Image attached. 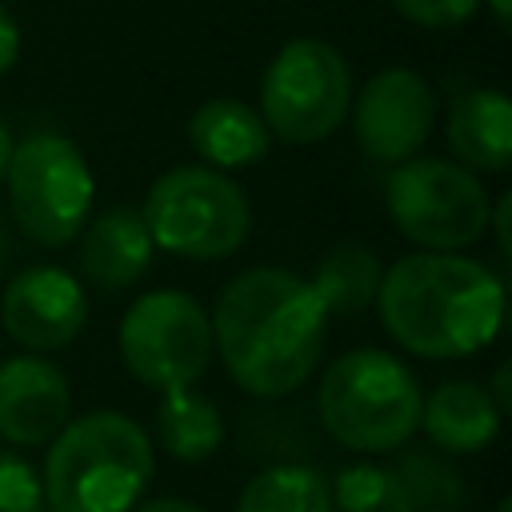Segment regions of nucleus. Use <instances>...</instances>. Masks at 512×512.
<instances>
[{
  "instance_id": "nucleus-1",
  "label": "nucleus",
  "mask_w": 512,
  "mask_h": 512,
  "mask_svg": "<svg viewBox=\"0 0 512 512\" xmlns=\"http://www.w3.org/2000/svg\"><path fill=\"white\" fill-rule=\"evenodd\" d=\"M212 352L248 396H288L320 364L328 340V312L312 284L288 268L236 272L208 312Z\"/></svg>"
},
{
  "instance_id": "nucleus-2",
  "label": "nucleus",
  "mask_w": 512,
  "mask_h": 512,
  "mask_svg": "<svg viewBox=\"0 0 512 512\" xmlns=\"http://www.w3.org/2000/svg\"><path fill=\"white\" fill-rule=\"evenodd\" d=\"M504 276L464 252L416 248L384 268L376 312L384 332L420 360H464L504 324Z\"/></svg>"
},
{
  "instance_id": "nucleus-3",
  "label": "nucleus",
  "mask_w": 512,
  "mask_h": 512,
  "mask_svg": "<svg viewBox=\"0 0 512 512\" xmlns=\"http://www.w3.org/2000/svg\"><path fill=\"white\" fill-rule=\"evenodd\" d=\"M44 448V512H128L156 476L152 436L112 408L68 420Z\"/></svg>"
},
{
  "instance_id": "nucleus-4",
  "label": "nucleus",
  "mask_w": 512,
  "mask_h": 512,
  "mask_svg": "<svg viewBox=\"0 0 512 512\" xmlns=\"http://www.w3.org/2000/svg\"><path fill=\"white\" fill-rule=\"evenodd\" d=\"M420 380L384 348H352L336 356L316 388L324 432L364 456L404 448L420 428Z\"/></svg>"
},
{
  "instance_id": "nucleus-5",
  "label": "nucleus",
  "mask_w": 512,
  "mask_h": 512,
  "mask_svg": "<svg viewBox=\"0 0 512 512\" xmlns=\"http://www.w3.org/2000/svg\"><path fill=\"white\" fill-rule=\"evenodd\" d=\"M140 216L152 244L184 260H224L240 252L252 232L244 188L208 164H176L160 172L148 184Z\"/></svg>"
},
{
  "instance_id": "nucleus-6",
  "label": "nucleus",
  "mask_w": 512,
  "mask_h": 512,
  "mask_svg": "<svg viewBox=\"0 0 512 512\" xmlns=\"http://www.w3.org/2000/svg\"><path fill=\"white\" fill-rule=\"evenodd\" d=\"M4 188L16 228L40 248L72 244L96 200L88 156L60 132H28L24 140H12Z\"/></svg>"
},
{
  "instance_id": "nucleus-7",
  "label": "nucleus",
  "mask_w": 512,
  "mask_h": 512,
  "mask_svg": "<svg viewBox=\"0 0 512 512\" xmlns=\"http://www.w3.org/2000/svg\"><path fill=\"white\" fill-rule=\"evenodd\" d=\"M384 204L400 236L428 252H464L488 236L492 196L480 172L444 156H408L392 164Z\"/></svg>"
},
{
  "instance_id": "nucleus-8",
  "label": "nucleus",
  "mask_w": 512,
  "mask_h": 512,
  "mask_svg": "<svg viewBox=\"0 0 512 512\" xmlns=\"http://www.w3.org/2000/svg\"><path fill=\"white\" fill-rule=\"evenodd\" d=\"M352 108V68L336 44L320 36H296L280 44L260 80V116L284 144L328 140Z\"/></svg>"
},
{
  "instance_id": "nucleus-9",
  "label": "nucleus",
  "mask_w": 512,
  "mask_h": 512,
  "mask_svg": "<svg viewBox=\"0 0 512 512\" xmlns=\"http://www.w3.org/2000/svg\"><path fill=\"white\" fill-rule=\"evenodd\" d=\"M120 360L152 392L188 388L204 380L212 364V320L208 308L180 288H156L128 304L120 316Z\"/></svg>"
},
{
  "instance_id": "nucleus-10",
  "label": "nucleus",
  "mask_w": 512,
  "mask_h": 512,
  "mask_svg": "<svg viewBox=\"0 0 512 512\" xmlns=\"http://www.w3.org/2000/svg\"><path fill=\"white\" fill-rule=\"evenodd\" d=\"M348 112L356 144L380 164H400L424 148L436 124V96L416 68L396 64L368 76Z\"/></svg>"
},
{
  "instance_id": "nucleus-11",
  "label": "nucleus",
  "mask_w": 512,
  "mask_h": 512,
  "mask_svg": "<svg viewBox=\"0 0 512 512\" xmlns=\"http://www.w3.org/2000/svg\"><path fill=\"white\" fill-rule=\"evenodd\" d=\"M88 320L84 284L56 268L32 264L16 272L0 292V324L24 352H56L68 348Z\"/></svg>"
},
{
  "instance_id": "nucleus-12",
  "label": "nucleus",
  "mask_w": 512,
  "mask_h": 512,
  "mask_svg": "<svg viewBox=\"0 0 512 512\" xmlns=\"http://www.w3.org/2000/svg\"><path fill=\"white\" fill-rule=\"evenodd\" d=\"M72 420L68 376L40 352L0 360V440L44 448Z\"/></svg>"
},
{
  "instance_id": "nucleus-13",
  "label": "nucleus",
  "mask_w": 512,
  "mask_h": 512,
  "mask_svg": "<svg viewBox=\"0 0 512 512\" xmlns=\"http://www.w3.org/2000/svg\"><path fill=\"white\" fill-rule=\"evenodd\" d=\"M76 240H80V272L100 292L132 288L148 272L152 252H156L140 208H128V204H112L88 216Z\"/></svg>"
},
{
  "instance_id": "nucleus-14",
  "label": "nucleus",
  "mask_w": 512,
  "mask_h": 512,
  "mask_svg": "<svg viewBox=\"0 0 512 512\" xmlns=\"http://www.w3.org/2000/svg\"><path fill=\"white\" fill-rule=\"evenodd\" d=\"M444 140L456 164L504 172L512 164V100L496 88H464L448 104Z\"/></svg>"
},
{
  "instance_id": "nucleus-15",
  "label": "nucleus",
  "mask_w": 512,
  "mask_h": 512,
  "mask_svg": "<svg viewBox=\"0 0 512 512\" xmlns=\"http://www.w3.org/2000/svg\"><path fill=\"white\" fill-rule=\"evenodd\" d=\"M420 428L432 440V448L448 456H468V452H484L500 436L504 412L496 408L484 384L444 380L420 400Z\"/></svg>"
},
{
  "instance_id": "nucleus-16",
  "label": "nucleus",
  "mask_w": 512,
  "mask_h": 512,
  "mask_svg": "<svg viewBox=\"0 0 512 512\" xmlns=\"http://www.w3.org/2000/svg\"><path fill=\"white\" fill-rule=\"evenodd\" d=\"M188 144L192 152L220 172L252 168L268 156L272 132L260 116V108L236 100V96H212L188 116Z\"/></svg>"
},
{
  "instance_id": "nucleus-17",
  "label": "nucleus",
  "mask_w": 512,
  "mask_h": 512,
  "mask_svg": "<svg viewBox=\"0 0 512 512\" xmlns=\"http://www.w3.org/2000/svg\"><path fill=\"white\" fill-rule=\"evenodd\" d=\"M152 444H160L180 464H204L224 444V412L212 396L188 388L160 392L156 416H152Z\"/></svg>"
},
{
  "instance_id": "nucleus-18",
  "label": "nucleus",
  "mask_w": 512,
  "mask_h": 512,
  "mask_svg": "<svg viewBox=\"0 0 512 512\" xmlns=\"http://www.w3.org/2000/svg\"><path fill=\"white\" fill-rule=\"evenodd\" d=\"M380 276H384V264L368 244L340 240L316 260V272L308 276V284L320 296L324 312L344 320V316H360L364 308L376 304Z\"/></svg>"
},
{
  "instance_id": "nucleus-19",
  "label": "nucleus",
  "mask_w": 512,
  "mask_h": 512,
  "mask_svg": "<svg viewBox=\"0 0 512 512\" xmlns=\"http://www.w3.org/2000/svg\"><path fill=\"white\" fill-rule=\"evenodd\" d=\"M232 512H332V488L308 464H268L248 476Z\"/></svg>"
},
{
  "instance_id": "nucleus-20",
  "label": "nucleus",
  "mask_w": 512,
  "mask_h": 512,
  "mask_svg": "<svg viewBox=\"0 0 512 512\" xmlns=\"http://www.w3.org/2000/svg\"><path fill=\"white\" fill-rule=\"evenodd\" d=\"M332 512H416L396 468L360 460L336 472Z\"/></svg>"
},
{
  "instance_id": "nucleus-21",
  "label": "nucleus",
  "mask_w": 512,
  "mask_h": 512,
  "mask_svg": "<svg viewBox=\"0 0 512 512\" xmlns=\"http://www.w3.org/2000/svg\"><path fill=\"white\" fill-rule=\"evenodd\" d=\"M396 472H400V480H404L416 512H448V508L460 504L464 484H460V476H456V468L448 460L416 448V452H404L400 456Z\"/></svg>"
},
{
  "instance_id": "nucleus-22",
  "label": "nucleus",
  "mask_w": 512,
  "mask_h": 512,
  "mask_svg": "<svg viewBox=\"0 0 512 512\" xmlns=\"http://www.w3.org/2000/svg\"><path fill=\"white\" fill-rule=\"evenodd\" d=\"M0 512H44L40 472L12 448H0Z\"/></svg>"
},
{
  "instance_id": "nucleus-23",
  "label": "nucleus",
  "mask_w": 512,
  "mask_h": 512,
  "mask_svg": "<svg viewBox=\"0 0 512 512\" xmlns=\"http://www.w3.org/2000/svg\"><path fill=\"white\" fill-rule=\"evenodd\" d=\"M392 8L416 28H460L476 16L480 0H392Z\"/></svg>"
},
{
  "instance_id": "nucleus-24",
  "label": "nucleus",
  "mask_w": 512,
  "mask_h": 512,
  "mask_svg": "<svg viewBox=\"0 0 512 512\" xmlns=\"http://www.w3.org/2000/svg\"><path fill=\"white\" fill-rule=\"evenodd\" d=\"M508 216H512V192H500L492 200V212H488V228L496 232V248H500V260L508 264L512 256V228H508Z\"/></svg>"
},
{
  "instance_id": "nucleus-25",
  "label": "nucleus",
  "mask_w": 512,
  "mask_h": 512,
  "mask_svg": "<svg viewBox=\"0 0 512 512\" xmlns=\"http://www.w3.org/2000/svg\"><path fill=\"white\" fill-rule=\"evenodd\" d=\"M16 60H20V24H16L12 8L0 0V76L12 72Z\"/></svg>"
},
{
  "instance_id": "nucleus-26",
  "label": "nucleus",
  "mask_w": 512,
  "mask_h": 512,
  "mask_svg": "<svg viewBox=\"0 0 512 512\" xmlns=\"http://www.w3.org/2000/svg\"><path fill=\"white\" fill-rule=\"evenodd\" d=\"M488 396L496 400V408H500L504 416L512 412V364H496L492 384H488Z\"/></svg>"
},
{
  "instance_id": "nucleus-27",
  "label": "nucleus",
  "mask_w": 512,
  "mask_h": 512,
  "mask_svg": "<svg viewBox=\"0 0 512 512\" xmlns=\"http://www.w3.org/2000/svg\"><path fill=\"white\" fill-rule=\"evenodd\" d=\"M128 512H204V508L184 496H152V500H136Z\"/></svg>"
},
{
  "instance_id": "nucleus-28",
  "label": "nucleus",
  "mask_w": 512,
  "mask_h": 512,
  "mask_svg": "<svg viewBox=\"0 0 512 512\" xmlns=\"http://www.w3.org/2000/svg\"><path fill=\"white\" fill-rule=\"evenodd\" d=\"M480 4H488L492 20H496L500 28H508V24H512V0H480Z\"/></svg>"
},
{
  "instance_id": "nucleus-29",
  "label": "nucleus",
  "mask_w": 512,
  "mask_h": 512,
  "mask_svg": "<svg viewBox=\"0 0 512 512\" xmlns=\"http://www.w3.org/2000/svg\"><path fill=\"white\" fill-rule=\"evenodd\" d=\"M8 156H12V132H8V124L0 120V180H4V164H8Z\"/></svg>"
},
{
  "instance_id": "nucleus-30",
  "label": "nucleus",
  "mask_w": 512,
  "mask_h": 512,
  "mask_svg": "<svg viewBox=\"0 0 512 512\" xmlns=\"http://www.w3.org/2000/svg\"><path fill=\"white\" fill-rule=\"evenodd\" d=\"M8 260V228H4V220H0V264Z\"/></svg>"
},
{
  "instance_id": "nucleus-31",
  "label": "nucleus",
  "mask_w": 512,
  "mask_h": 512,
  "mask_svg": "<svg viewBox=\"0 0 512 512\" xmlns=\"http://www.w3.org/2000/svg\"><path fill=\"white\" fill-rule=\"evenodd\" d=\"M496 512H512V500H500V504H496Z\"/></svg>"
}]
</instances>
